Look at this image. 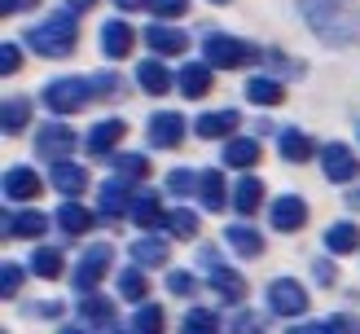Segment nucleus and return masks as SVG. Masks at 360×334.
Returning <instances> with one entry per match:
<instances>
[{
    "mask_svg": "<svg viewBox=\"0 0 360 334\" xmlns=\"http://www.w3.org/2000/svg\"><path fill=\"white\" fill-rule=\"evenodd\" d=\"M119 9H141V5H150V0H115Z\"/></svg>",
    "mask_w": 360,
    "mask_h": 334,
    "instance_id": "3c124183",
    "label": "nucleus"
},
{
    "mask_svg": "<svg viewBox=\"0 0 360 334\" xmlns=\"http://www.w3.org/2000/svg\"><path fill=\"white\" fill-rule=\"evenodd\" d=\"M132 40L136 35H132V27L123 23V18H110V23L101 27V49H105V58H115V62L132 53Z\"/></svg>",
    "mask_w": 360,
    "mask_h": 334,
    "instance_id": "a211bd4d",
    "label": "nucleus"
},
{
    "mask_svg": "<svg viewBox=\"0 0 360 334\" xmlns=\"http://www.w3.org/2000/svg\"><path fill=\"white\" fill-rule=\"evenodd\" d=\"M224 163H229V167H255V163H259V141H255V136H229Z\"/></svg>",
    "mask_w": 360,
    "mask_h": 334,
    "instance_id": "bb28decb",
    "label": "nucleus"
},
{
    "mask_svg": "<svg viewBox=\"0 0 360 334\" xmlns=\"http://www.w3.org/2000/svg\"><path fill=\"white\" fill-rule=\"evenodd\" d=\"M268 308H273L277 316H290L295 321V316L308 312V290H303L295 277H277L273 286H268Z\"/></svg>",
    "mask_w": 360,
    "mask_h": 334,
    "instance_id": "423d86ee",
    "label": "nucleus"
},
{
    "mask_svg": "<svg viewBox=\"0 0 360 334\" xmlns=\"http://www.w3.org/2000/svg\"><path fill=\"white\" fill-rule=\"evenodd\" d=\"M27 9H35V0H0V13H27Z\"/></svg>",
    "mask_w": 360,
    "mask_h": 334,
    "instance_id": "de8ad7c7",
    "label": "nucleus"
},
{
    "mask_svg": "<svg viewBox=\"0 0 360 334\" xmlns=\"http://www.w3.org/2000/svg\"><path fill=\"white\" fill-rule=\"evenodd\" d=\"M202 53H207V62L220 66V70H242V66H255V62L264 58L255 44L238 40V35H207Z\"/></svg>",
    "mask_w": 360,
    "mask_h": 334,
    "instance_id": "20e7f679",
    "label": "nucleus"
},
{
    "mask_svg": "<svg viewBox=\"0 0 360 334\" xmlns=\"http://www.w3.org/2000/svg\"><path fill=\"white\" fill-rule=\"evenodd\" d=\"M163 321H167V316H163V308H158V304H141L132 312V330L136 334H158V330H163Z\"/></svg>",
    "mask_w": 360,
    "mask_h": 334,
    "instance_id": "4c0bfd02",
    "label": "nucleus"
},
{
    "mask_svg": "<svg viewBox=\"0 0 360 334\" xmlns=\"http://www.w3.org/2000/svg\"><path fill=\"white\" fill-rule=\"evenodd\" d=\"M58 224H62V233L79 238V233H88V229H93V211H88L84 203H75V198H66V203L58 207Z\"/></svg>",
    "mask_w": 360,
    "mask_h": 334,
    "instance_id": "b1692460",
    "label": "nucleus"
},
{
    "mask_svg": "<svg viewBox=\"0 0 360 334\" xmlns=\"http://www.w3.org/2000/svg\"><path fill=\"white\" fill-rule=\"evenodd\" d=\"M264 203V185H259V176H242L238 189H233V207L242 211V216H255Z\"/></svg>",
    "mask_w": 360,
    "mask_h": 334,
    "instance_id": "c85d7f7f",
    "label": "nucleus"
},
{
    "mask_svg": "<svg viewBox=\"0 0 360 334\" xmlns=\"http://www.w3.org/2000/svg\"><path fill=\"white\" fill-rule=\"evenodd\" d=\"M132 220L141 229H167V211H163V203H158V193H141V198L132 203Z\"/></svg>",
    "mask_w": 360,
    "mask_h": 334,
    "instance_id": "a878e982",
    "label": "nucleus"
},
{
    "mask_svg": "<svg viewBox=\"0 0 360 334\" xmlns=\"http://www.w3.org/2000/svg\"><path fill=\"white\" fill-rule=\"evenodd\" d=\"M75 40H79L75 9H58V13H49L40 27L27 31V44L40 53V58H70V53H75Z\"/></svg>",
    "mask_w": 360,
    "mask_h": 334,
    "instance_id": "f03ea898",
    "label": "nucleus"
},
{
    "mask_svg": "<svg viewBox=\"0 0 360 334\" xmlns=\"http://www.w3.org/2000/svg\"><path fill=\"white\" fill-rule=\"evenodd\" d=\"M79 321H84V326H93V330H115V326H119L115 299H101V295L88 290V295L79 299Z\"/></svg>",
    "mask_w": 360,
    "mask_h": 334,
    "instance_id": "9b49d317",
    "label": "nucleus"
},
{
    "mask_svg": "<svg viewBox=\"0 0 360 334\" xmlns=\"http://www.w3.org/2000/svg\"><path fill=\"white\" fill-rule=\"evenodd\" d=\"M312 277L321 281V286H334V277H338V273H334V264H326V259H321L316 269H312Z\"/></svg>",
    "mask_w": 360,
    "mask_h": 334,
    "instance_id": "09e8293b",
    "label": "nucleus"
},
{
    "mask_svg": "<svg viewBox=\"0 0 360 334\" xmlns=\"http://www.w3.org/2000/svg\"><path fill=\"white\" fill-rule=\"evenodd\" d=\"M132 259L141 264V269H158V264H167V242L154 238V233L136 238V242H132Z\"/></svg>",
    "mask_w": 360,
    "mask_h": 334,
    "instance_id": "cd10ccee",
    "label": "nucleus"
},
{
    "mask_svg": "<svg viewBox=\"0 0 360 334\" xmlns=\"http://www.w3.org/2000/svg\"><path fill=\"white\" fill-rule=\"evenodd\" d=\"M167 233H172V238H180V242L198 238V211H189V207L167 211Z\"/></svg>",
    "mask_w": 360,
    "mask_h": 334,
    "instance_id": "e433bc0d",
    "label": "nucleus"
},
{
    "mask_svg": "<svg viewBox=\"0 0 360 334\" xmlns=\"http://www.w3.org/2000/svg\"><path fill=\"white\" fill-rule=\"evenodd\" d=\"M238 123H242L238 110H207V115L193 119V132L202 136V141H220V136H233V132H238Z\"/></svg>",
    "mask_w": 360,
    "mask_h": 334,
    "instance_id": "ddd939ff",
    "label": "nucleus"
},
{
    "mask_svg": "<svg viewBox=\"0 0 360 334\" xmlns=\"http://www.w3.org/2000/svg\"><path fill=\"white\" fill-rule=\"evenodd\" d=\"M97 5V0H70V9H75V13H84V9H93Z\"/></svg>",
    "mask_w": 360,
    "mask_h": 334,
    "instance_id": "603ef678",
    "label": "nucleus"
},
{
    "mask_svg": "<svg viewBox=\"0 0 360 334\" xmlns=\"http://www.w3.org/2000/svg\"><path fill=\"white\" fill-rule=\"evenodd\" d=\"M264 62H268V66H277V70H281V75H290V70H299L295 62H285V58H281V53H277V49H268V53H264Z\"/></svg>",
    "mask_w": 360,
    "mask_h": 334,
    "instance_id": "49530a36",
    "label": "nucleus"
},
{
    "mask_svg": "<svg viewBox=\"0 0 360 334\" xmlns=\"http://www.w3.org/2000/svg\"><path fill=\"white\" fill-rule=\"evenodd\" d=\"M22 66V53H18V44H0V75H13V70Z\"/></svg>",
    "mask_w": 360,
    "mask_h": 334,
    "instance_id": "a18cd8bd",
    "label": "nucleus"
},
{
    "mask_svg": "<svg viewBox=\"0 0 360 334\" xmlns=\"http://www.w3.org/2000/svg\"><path fill=\"white\" fill-rule=\"evenodd\" d=\"M268 220H273L277 233H299V229L308 224V203H303L299 193H281L273 203V211H268Z\"/></svg>",
    "mask_w": 360,
    "mask_h": 334,
    "instance_id": "1a4fd4ad",
    "label": "nucleus"
},
{
    "mask_svg": "<svg viewBox=\"0 0 360 334\" xmlns=\"http://www.w3.org/2000/svg\"><path fill=\"white\" fill-rule=\"evenodd\" d=\"M75 146H79V136L66 128V123H44L40 128V136H35V150H40V158H70L75 154Z\"/></svg>",
    "mask_w": 360,
    "mask_h": 334,
    "instance_id": "0eeeda50",
    "label": "nucleus"
},
{
    "mask_svg": "<svg viewBox=\"0 0 360 334\" xmlns=\"http://www.w3.org/2000/svg\"><path fill=\"white\" fill-rule=\"evenodd\" d=\"M136 84L146 88L150 97H163V93H172V84H176V79L167 75V66L158 62V58H146V62L136 66Z\"/></svg>",
    "mask_w": 360,
    "mask_h": 334,
    "instance_id": "aec40b11",
    "label": "nucleus"
},
{
    "mask_svg": "<svg viewBox=\"0 0 360 334\" xmlns=\"http://www.w3.org/2000/svg\"><path fill=\"white\" fill-rule=\"evenodd\" d=\"M356 128H360V123H356Z\"/></svg>",
    "mask_w": 360,
    "mask_h": 334,
    "instance_id": "6e6d98bb",
    "label": "nucleus"
},
{
    "mask_svg": "<svg viewBox=\"0 0 360 334\" xmlns=\"http://www.w3.org/2000/svg\"><path fill=\"white\" fill-rule=\"evenodd\" d=\"M224 238H229V246H233V251H238V255H246V259L264 255V238H259L250 224H233V229H224Z\"/></svg>",
    "mask_w": 360,
    "mask_h": 334,
    "instance_id": "c756f323",
    "label": "nucleus"
},
{
    "mask_svg": "<svg viewBox=\"0 0 360 334\" xmlns=\"http://www.w3.org/2000/svg\"><path fill=\"white\" fill-rule=\"evenodd\" d=\"M93 79H79V75H62V79H53L44 88V105L53 115H79L88 101H93Z\"/></svg>",
    "mask_w": 360,
    "mask_h": 334,
    "instance_id": "7ed1b4c3",
    "label": "nucleus"
},
{
    "mask_svg": "<svg viewBox=\"0 0 360 334\" xmlns=\"http://www.w3.org/2000/svg\"><path fill=\"white\" fill-rule=\"evenodd\" d=\"M211 5H229V0H211Z\"/></svg>",
    "mask_w": 360,
    "mask_h": 334,
    "instance_id": "5fc2aeb1",
    "label": "nucleus"
},
{
    "mask_svg": "<svg viewBox=\"0 0 360 334\" xmlns=\"http://www.w3.org/2000/svg\"><path fill=\"white\" fill-rule=\"evenodd\" d=\"M326 246L334 255H347V251H356L360 246V229L352 224V220H338V224H330L326 229Z\"/></svg>",
    "mask_w": 360,
    "mask_h": 334,
    "instance_id": "7c9ffc66",
    "label": "nucleus"
},
{
    "mask_svg": "<svg viewBox=\"0 0 360 334\" xmlns=\"http://www.w3.org/2000/svg\"><path fill=\"white\" fill-rule=\"evenodd\" d=\"M207 330H220V316L215 312H207V308L185 312V334H207Z\"/></svg>",
    "mask_w": 360,
    "mask_h": 334,
    "instance_id": "58836bf2",
    "label": "nucleus"
},
{
    "mask_svg": "<svg viewBox=\"0 0 360 334\" xmlns=\"http://www.w3.org/2000/svg\"><path fill=\"white\" fill-rule=\"evenodd\" d=\"M277 146H281V158H285V163H308V158L316 154L312 136L299 132V128H285V132L277 136Z\"/></svg>",
    "mask_w": 360,
    "mask_h": 334,
    "instance_id": "5701e85b",
    "label": "nucleus"
},
{
    "mask_svg": "<svg viewBox=\"0 0 360 334\" xmlns=\"http://www.w3.org/2000/svg\"><path fill=\"white\" fill-rule=\"evenodd\" d=\"M49 181H53V189H58V193L75 198V193L88 189V172H84L79 163H70V158H58V163H53V172H49Z\"/></svg>",
    "mask_w": 360,
    "mask_h": 334,
    "instance_id": "f3484780",
    "label": "nucleus"
},
{
    "mask_svg": "<svg viewBox=\"0 0 360 334\" xmlns=\"http://www.w3.org/2000/svg\"><path fill=\"white\" fill-rule=\"evenodd\" d=\"M27 119H31L27 97H9V101H5V110H0V128H5V136H18V132L27 128Z\"/></svg>",
    "mask_w": 360,
    "mask_h": 334,
    "instance_id": "473e14b6",
    "label": "nucleus"
},
{
    "mask_svg": "<svg viewBox=\"0 0 360 334\" xmlns=\"http://www.w3.org/2000/svg\"><path fill=\"white\" fill-rule=\"evenodd\" d=\"M198 203H202L207 211H220L229 203V189H224V176L207 167V172H198Z\"/></svg>",
    "mask_w": 360,
    "mask_h": 334,
    "instance_id": "412c9836",
    "label": "nucleus"
},
{
    "mask_svg": "<svg viewBox=\"0 0 360 334\" xmlns=\"http://www.w3.org/2000/svg\"><path fill=\"white\" fill-rule=\"evenodd\" d=\"M5 193L13 203H31L35 193H40V176H35L31 167H9L5 172Z\"/></svg>",
    "mask_w": 360,
    "mask_h": 334,
    "instance_id": "4be33fe9",
    "label": "nucleus"
},
{
    "mask_svg": "<svg viewBox=\"0 0 360 334\" xmlns=\"http://www.w3.org/2000/svg\"><path fill=\"white\" fill-rule=\"evenodd\" d=\"M189 0H150V13L154 18H185Z\"/></svg>",
    "mask_w": 360,
    "mask_h": 334,
    "instance_id": "c03bdc74",
    "label": "nucleus"
},
{
    "mask_svg": "<svg viewBox=\"0 0 360 334\" xmlns=\"http://www.w3.org/2000/svg\"><path fill=\"white\" fill-rule=\"evenodd\" d=\"M211 290L220 295L224 304H242V299H246V277L224 269V264H215V269H211Z\"/></svg>",
    "mask_w": 360,
    "mask_h": 334,
    "instance_id": "6ab92c4d",
    "label": "nucleus"
},
{
    "mask_svg": "<svg viewBox=\"0 0 360 334\" xmlns=\"http://www.w3.org/2000/svg\"><path fill=\"white\" fill-rule=\"evenodd\" d=\"M128 136V123L123 119H101L93 132H88V154H97V158H110L115 146Z\"/></svg>",
    "mask_w": 360,
    "mask_h": 334,
    "instance_id": "2eb2a0df",
    "label": "nucleus"
},
{
    "mask_svg": "<svg viewBox=\"0 0 360 334\" xmlns=\"http://www.w3.org/2000/svg\"><path fill=\"white\" fill-rule=\"evenodd\" d=\"M93 93H97L101 101H119V97H123V79L110 75V70H101V75H93Z\"/></svg>",
    "mask_w": 360,
    "mask_h": 334,
    "instance_id": "ea45409f",
    "label": "nucleus"
},
{
    "mask_svg": "<svg viewBox=\"0 0 360 334\" xmlns=\"http://www.w3.org/2000/svg\"><path fill=\"white\" fill-rule=\"evenodd\" d=\"M110 167L119 176H128V181H146V176H150V158H141L132 150H119V154H110Z\"/></svg>",
    "mask_w": 360,
    "mask_h": 334,
    "instance_id": "c9c22d12",
    "label": "nucleus"
},
{
    "mask_svg": "<svg viewBox=\"0 0 360 334\" xmlns=\"http://www.w3.org/2000/svg\"><path fill=\"white\" fill-rule=\"evenodd\" d=\"M146 136H150V146H154V150H172V146H180V136H185V119L172 115V110H163V115H154V119H150Z\"/></svg>",
    "mask_w": 360,
    "mask_h": 334,
    "instance_id": "4468645a",
    "label": "nucleus"
},
{
    "mask_svg": "<svg viewBox=\"0 0 360 334\" xmlns=\"http://www.w3.org/2000/svg\"><path fill=\"white\" fill-rule=\"evenodd\" d=\"M18 290H22V269H18V264H5V269H0V295L13 299Z\"/></svg>",
    "mask_w": 360,
    "mask_h": 334,
    "instance_id": "79ce46f5",
    "label": "nucleus"
},
{
    "mask_svg": "<svg viewBox=\"0 0 360 334\" xmlns=\"http://www.w3.org/2000/svg\"><path fill=\"white\" fill-rule=\"evenodd\" d=\"M167 189H172V193H180V198H185V193H198V176H193V172H185V167H176V172L167 176Z\"/></svg>",
    "mask_w": 360,
    "mask_h": 334,
    "instance_id": "a19ab883",
    "label": "nucleus"
},
{
    "mask_svg": "<svg viewBox=\"0 0 360 334\" xmlns=\"http://www.w3.org/2000/svg\"><path fill=\"white\" fill-rule=\"evenodd\" d=\"M31 273L44 277V281H58L62 277V251L58 246H40V251L31 255Z\"/></svg>",
    "mask_w": 360,
    "mask_h": 334,
    "instance_id": "72a5a7b5",
    "label": "nucleus"
},
{
    "mask_svg": "<svg viewBox=\"0 0 360 334\" xmlns=\"http://www.w3.org/2000/svg\"><path fill=\"white\" fill-rule=\"evenodd\" d=\"M146 44H150V53H158V58H176V53L189 49V35L167 27V23H154V27H146Z\"/></svg>",
    "mask_w": 360,
    "mask_h": 334,
    "instance_id": "f8f14e48",
    "label": "nucleus"
},
{
    "mask_svg": "<svg viewBox=\"0 0 360 334\" xmlns=\"http://www.w3.org/2000/svg\"><path fill=\"white\" fill-rule=\"evenodd\" d=\"M308 27L330 49H347L360 40V5L356 0H299Z\"/></svg>",
    "mask_w": 360,
    "mask_h": 334,
    "instance_id": "f257e3e1",
    "label": "nucleus"
},
{
    "mask_svg": "<svg viewBox=\"0 0 360 334\" xmlns=\"http://www.w3.org/2000/svg\"><path fill=\"white\" fill-rule=\"evenodd\" d=\"M176 93H185L189 101L211 93V62H185L176 75Z\"/></svg>",
    "mask_w": 360,
    "mask_h": 334,
    "instance_id": "dca6fc26",
    "label": "nucleus"
},
{
    "mask_svg": "<svg viewBox=\"0 0 360 334\" xmlns=\"http://www.w3.org/2000/svg\"><path fill=\"white\" fill-rule=\"evenodd\" d=\"M246 97L255 101V105H281L285 101V88L277 79H268V75H255V79L246 84Z\"/></svg>",
    "mask_w": 360,
    "mask_h": 334,
    "instance_id": "2f4dec72",
    "label": "nucleus"
},
{
    "mask_svg": "<svg viewBox=\"0 0 360 334\" xmlns=\"http://www.w3.org/2000/svg\"><path fill=\"white\" fill-rule=\"evenodd\" d=\"M347 207H352V211H360V185H356V189L347 193Z\"/></svg>",
    "mask_w": 360,
    "mask_h": 334,
    "instance_id": "864d4df0",
    "label": "nucleus"
},
{
    "mask_svg": "<svg viewBox=\"0 0 360 334\" xmlns=\"http://www.w3.org/2000/svg\"><path fill=\"white\" fill-rule=\"evenodd\" d=\"M110 264H115V246L110 242H93L88 251L79 255V269H75V290L88 295V290H97V281L110 273Z\"/></svg>",
    "mask_w": 360,
    "mask_h": 334,
    "instance_id": "39448f33",
    "label": "nucleus"
},
{
    "mask_svg": "<svg viewBox=\"0 0 360 334\" xmlns=\"http://www.w3.org/2000/svg\"><path fill=\"white\" fill-rule=\"evenodd\" d=\"M259 326H264V321H259L255 312H242L238 321H233V330H259Z\"/></svg>",
    "mask_w": 360,
    "mask_h": 334,
    "instance_id": "8fccbe9b",
    "label": "nucleus"
},
{
    "mask_svg": "<svg viewBox=\"0 0 360 334\" xmlns=\"http://www.w3.org/2000/svg\"><path fill=\"white\" fill-rule=\"evenodd\" d=\"M167 290H172V295H185V299H189V295L198 290V277H193V273H180V269H176V273H167Z\"/></svg>",
    "mask_w": 360,
    "mask_h": 334,
    "instance_id": "37998d69",
    "label": "nucleus"
},
{
    "mask_svg": "<svg viewBox=\"0 0 360 334\" xmlns=\"http://www.w3.org/2000/svg\"><path fill=\"white\" fill-rule=\"evenodd\" d=\"M321 167H326V181H338V185H347L356 181V172H360V158L343 146V141H330L326 150H321Z\"/></svg>",
    "mask_w": 360,
    "mask_h": 334,
    "instance_id": "6e6552de",
    "label": "nucleus"
},
{
    "mask_svg": "<svg viewBox=\"0 0 360 334\" xmlns=\"http://www.w3.org/2000/svg\"><path fill=\"white\" fill-rule=\"evenodd\" d=\"M119 295L132 299V304H146V299H150V281H146V273H141V264L119 273Z\"/></svg>",
    "mask_w": 360,
    "mask_h": 334,
    "instance_id": "f704fd0d",
    "label": "nucleus"
},
{
    "mask_svg": "<svg viewBox=\"0 0 360 334\" xmlns=\"http://www.w3.org/2000/svg\"><path fill=\"white\" fill-rule=\"evenodd\" d=\"M132 181L123 176V181H105L101 189H97V207H101V216H110V220H119V216H128L132 211Z\"/></svg>",
    "mask_w": 360,
    "mask_h": 334,
    "instance_id": "9d476101",
    "label": "nucleus"
},
{
    "mask_svg": "<svg viewBox=\"0 0 360 334\" xmlns=\"http://www.w3.org/2000/svg\"><path fill=\"white\" fill-rule=\"evenodd\" d=\"M49 229V216H40V211H18V216H9L5 211V238H40Z\"/></svg>",
    "mask_w": 360,
    "mask_h": 334,
    "instance_id": "393cba45",
    "label": "nucleus"
}]
</instances>
